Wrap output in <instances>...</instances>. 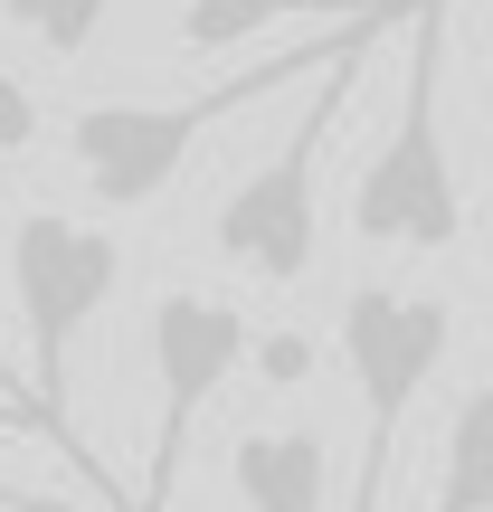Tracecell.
<instances>
[{
    "label": "cell",
    "instance_id": "1",
    "mask_svg": "<svg viewBox=\"0 0 493 512\" xmlns=\"http://www.w3.org/2000/svg\"><path fill=\"white\" fill-rule=\"evenodd\" d=\"M408 10H418V0H380V10L342 19L332 38H304V48L266 57V67H238V76H219V86L181 95V105H76V114H67V162L86 171V190H95L105 209H143V200H162V190L181 181L190 143H200L219 114L266 105L275 86H313V76H323L342 48L389 38V19H408Z\"/></svg>",
    "mask_w": 493,
    "mask_h": 512
},
{
    "label": "cell",
    "instance_id": "2",
    "mask_svg": "<svg viewBox=\"0 0 493 512\" xmlns=\"http://www.w3.org/2000/svg\"><path fill=\"white\" fill-rule=\"evenodd\" d=\"M446 10L456 0H418L408 10V76H399V133L361 162L351 181V238L370 247H408L437 256L465 238V190H456V152L437 124V86H446Z\"/></svg>",
    "mask_w": 493,
    "mask_h": 512
},
{
    "label": "cell",
    "instance_id": "3",
    "mask_svg": "<svg viewBox=\"0 0 493 512\" xmlns=\"http://www.w3.org/2000/svg\"><path fill=\"white\" fill-rule=\"evenodd\" d=\"M370 48H380V38L342 48L323 76H313V105L294 114V133H285V143H275L266 162H256L247 181L219 200V228H209V238H219L228 266L266 275V285H294V275H313V247H323V143H332V124H342L351 86H361Z\"/></svg>",
    "mask_w": 493,
    "mask_h": 512
},
{
    "label": "cell",
    "instance_id": "4",
    "mask_svg": "<svg viewBox=\"0 0 493 512\" xmlns=\"http://www.w3.org/2000/svg\"><path fill=\"white\" fill-rule=\"evenodd\" d=\"M332 342H342V370H351V389H361V475H351V512H380L408 399H418V389L437 380V361L456 351V304L370 275V285L342 294V332H332Z\"/></svg>",
    "mask_w": 493,
    "mask_h": 512
},
{
    "label": "cell",
    "instance_id": "5",
    "mask_svg": "<svg viewBox=\"0 0 493 512\" xmlns=\"http://www.w3.org/2000/svg\"><path fill=\"white\" fill-rule=\"evenodd\" d=\"M114 285H124V247L105 228L67 219V209H29L10 228V294H19V332H29V399L67 446H76L67 361H76V332L114 304Z\"/></svg>",
    "mask_w": 493,
    "mask_h": 512
},
{
    "label": "cell",
    "instance_id": "6",
    "mask_svg": "<svg viewBox=\"0 0 493 512\" xmlns=\"http://www.w3.org/2000/svg\"><path fill=\"white\" fill-rule=\"evenodd\" d=\"M143 361H152V389H162V427H152V465H143L133 512H162L171 484H181L200 408L219 399V389L238 380V361H247V313L228 304V294L171 285V294H152V313H143Z\"/></svg>",
    "mask_w": 493,
    "mask_h": 512
},
{
    "label": "cell",
    "instance_id": "7",
    "mask_svg": "<svg viewBox=\"0 0 493 512\" xmlns=\"http://www.w3.org/2000/svg\"><path fill=\"white\" fill-rule=\"evenodd\" d=\"M228 484H238L247 512H323L332 503V446L323 427H256V437L228 446Z\"/></svg>",
    "mask_w": 493,
    "mask_h": 512
},
{
    "label": "cell",
    "instance_id": "8",
    "mask_svg": "<svg viewBox=\"0 0 493 512\" xmlns=\"http://www.w3.org/2000/svg\"><path fill=\"white\" fill-rule=\"evenodd\" d=\"M171 10H181L190 57H219V48H247V38L285 29V19H361L380 0H171Z\"/></svg>",
    "mask_w": 493,
    "mask_h": 512
},
{
    "label": "cell",
    "instance_id": "9",
    "mask_svg": "<svg viewBox=\"0 0 493 512\" xmlns=\"http://www.w3.org/2000/svg\"><path fill=\"white\" fill-rule=\"evenodd\" d=\"M427 512H493V380H475L437 446V503Z\"/></svg>",
    "mask_w": 493,
    "mask_h": 512
},
{
    "label": "cell",
    "instance_id": "10",
    "mask_svg": "<svg viewBox=\"0 0 493 512\" xmlns=\"http://www.w3.org/2000/svg\"><path fill=\"white\" fill-rule=\"evenodd\" d=\"M105 10L114 0H0V19H10L19 38H38L48 57H86L95 38H105Z\"/></svg>",
    "mask_w": 493,
    "mask_h": 512
},
{
    "label": "cell",
    "instance_id": "11",
    "mask_svg": "<svg viewBox=\"0 0 493 512\" xmlns=\"http://www.w3.org/2000/svg\"><path fill=\"white\" fill-rule=\"evenodd\" d=\"M0 437H48V446H57V456H67V465H76V475H86V484H95V465H86V446H67V437H57V427H48V418H38V399H10V389H0Z\"/></svg>",
    "mask_w": 493,
    "mask_h": 512
},
{
    "label": "cell",
    "instance_id": "12",
    "mask_svg": "<svg viewBox=\"0 0 493 512\" xmlns=\"http://www.w3.org/2000/svg\"><path fill=\"white\" fill-rule=\"evenodd\" d=\"M29 143H38V95L0 67V162H10V152H29Z\"/></svg>",
    "mask_w": 493,
    "mask_h": 512
},
{
    "label": "cell",
    "instance_id": "13",
    "mask_svg": "<svg viewBox=\"0 0 493 512\" xmlns=\"http://www.w3.org/2000/svg\"><path fill=\"white\" fill-rule=\"evenodd\" d=\"M256 361H266V380H294V370H313V351L294 342V332H275V342L256 351Z\"/></svg>",
    "mask_w": 493,
    "mask_h": 512
},
{
    "label": "cell",
    "instance_id": "14",
    "mask_svg": "<svg viewBox=\"0 0 493 512\" xmlns=\"http://www.w3.org/2000/svg\"><path fill=\"white\" fill-rule=\"evenodd\" d=\"M0 512H76V503H48V494H29V484L0 475Z\"/></svg>",
    "mask_w": 493,
    "mask_h": 512
},
{
    "label": "cell",
    "instance_id": "15",
    "mask_svg": "<svg viewBox=\"0 0 493 512\" xmlns=\"http://www.w3.org/2000/svg\"><path fill=\"white\" fill-rule=\"evenodd\" d=\"M0 389H10V399H29V380H10V361H0Z\"/></svg>",
    "mask_w": 493,
    "mask_h": 512
},
{
    "label": "cell",
    "instance_id": "16",
    "mask_svg": "<svg viewBox=\"0 0 493 512\" xmlns=\"http://www.w3.org/2000/svg\"><path fill=\"white\" fill-rule=\"evenodd\" d=\"M484 114H493V67H484Z\"/></svg>",
    "mask_w": 493,
    "mask_h": 512
}]
</instances>
